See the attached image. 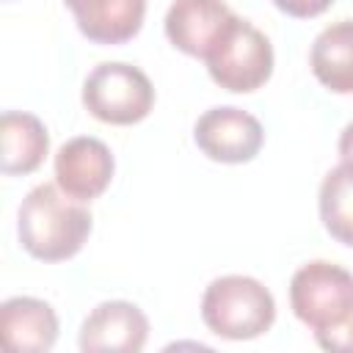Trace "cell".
Segmentation results:
<instances>
[{"label": "cell", "instance_id": "obj_1", "mask_svg": "<svg viewBox=\"0 0 353 353\" xmlns=\"http://www.w3.org/2000/svg\"><path fill=\"white\" fill-rule=\"evenodd\" d=\"M290 306L312 328L323 350L353 353V273L342 265L314 259L295 270Z\"/></svg>", "mask_w": 353, "mask_h": 353}, {"label": "cell", "instance_id": "obj_2", "mask_svg": "<svg viewBox=\"0 0 353 353\" xmlns=\"http://www.w3.org/2000/svg\"><path fill=\"white\" fill-rule=\"evenodd\" d=\"M17 232L22 248L41 262L72 259L91 234V212L58 185H36L19 204Z\"/></svg>", "mask_w": 353, "mask_h": 353}, {"label": "cell", "instance_id": "obj_3", "mask_svg": "<svg viewBox=\"0 0 353 353\" xmlns=\"http://www.w3.org/2000/svg\"><path fill=\"white\" fill-rule=\"evenodd\" d=\"M201 320L221 339H256L270 331L276 320V301L270 290L251 276H221L204 290Z\"/></svg>", "mask_w": 353, "mask_h": 353}, {"label": "cell", "instance_id": "obj_4", "mask_svg": "<svg viewBox=\"0 0 353 353\" xmlns=\"http://www.w3.org/2000/svg\"><path fill=\"white\" fill-rule=\"evenodd\" d=\"M204 63L212 83L221 88L232 94H251L273 74V47L259 28L234 14Z\"/></svg>", "mask_w": 353, "mask_h": 353}, {"label": "cell", "instance_id": "obj_5", "mask_svg": "<svg viewBox=\"0 0 353 353\" xmlns=\"http://www.w3.org/2000/svg\"><path fill=\"white\" fill-rule=\"evenodd\" d=\"M83 105L105 124H138L154 108V85L132 63H99L83 83Z\"/></svg>", "mask_w": 353, "mask_h": 353}, {"label": "cell", "instance_id": "obj_6", "mask_svg": "<svg viewBox=\"0 0 353 353\" xmlns=\"http://www.w3.org/2000/svg\"><path fill=\"white\" fill-rule=\"evenodd\" d=\"M196 146L215 163H248L265 143L256 116L240 108H210L193 127Z\"/></svg>", "mask_w": 353, "mask_h": 353}, {"label": "cell", "instance_id": "obj_7", "mask_svg": "<svg viewBox=\"0 0 353 353\" xmlns=\"http://www.w3.org/2000/svg\"><path fill=\"white\" fill-rule=\"evenodd\" d=\"M113 168L116 163L110 149L91 135L69 138L55 154V182L66 196L77 201L102 196L113 179Z\"/></svg>", "mask_w": 353, "mask_h": 353}, {"label": "cell", "instance_id": "obj_8", "mask_svg": "<svg viewBox=\"0 0 353 353\" xmlns=\"http://www.w3.org/2000/svg\"><path fill=\"white\" fill-rule=\"evenodd\" d=\"M149 339L146 314L130 301L99 303L80 328L83 353H138Z\"/></svg>", "mask_w": 353, "mask_h": 353}, {"label": "cell", "instance_id": "obj_9", "mask_svg": "<svg viewBox=\"0 0 353 353\" xmlns=\"http://www.w3.org/2000/svg\"><path fill=\"white\" fill-rule=\"evenodd\" d=\"M232 19L234 11L223 0H174L165 14V36L185 55L204 61Z\"/></svg>", "mask_w": 353, "mask_h": 353}, {"label": "cell", "instance_id": "obj_10", "mask_svg": "<svg viewBox=\"0 0 353 353\" xmlns=\"http://www.w3.org/2000/svg\"><path fill=\"white\" fill-rule=\"evenodd\" d=\"M0 334L14 353H44L58 339V317L47 301L17 295L0 306Z\"/></svg>", "mask_w": 353, "mask_h": 353}, {"label": "cell", "instance_id": "obj_11", "mask_svg": "<svg viewBox=\"0 0 353 353\" xmlns=\"http://www.w3.org/2000/svg\"><path fill=\"white\" fill-rule=\"evenodd\" d=\"M80 33L94 44H124L138 36L146 0H63Z\"/></svg>", "mask_w": 353, "mask_h": 353}, {"label": "cell", "instance_id": "obj_12", "mask_svg": "<svg viewBox=\"0 0 353 353\" xmlns=\"http://www.w3.org/2000/svg\"><path fill=\"white\" fill-rule=\"evenodd\" d=\"M309 66L331 94H353V19L331 22L317 33Z\"/></svg>", "mask_w": 353, "mask_h": 353}, {"label": "cell", "instance_id": "obj_13", "mask_svg": "<svg viewBox=\"0 0 353 353\" xmlns=\"http://www.w3.org/2000/svg\"><path fill=\"white\" fill-rule=\"evenodd\" d=\"M0 141H3V174H33L50 149V135L41 119L22 110H6L0 119Z\"/></svg>", "mask_w": 353, "mask_h": 353}, {"label": "cell", "instance_id": "obj_14", "mask_svg": "<svg viewBox=\"0 0 353 353\" xmlns=\"http://www.w3.org/2000/svg\"><path fill=\"white\" fill-rule=\"evenodd\" d=\"M320 221L336 243L353 248V163L342 160L323 176Z\"/></svg>", "mask_w": 353, "mask_h": 353}, {"label": "cell", "instance_id": "obj_15", "mask_svg": "<svg viewBox=\"0 0 353 353\" xmlns=\"http://www.w3.org/2000/svg\"><path fill=\"white\" fill-rule=\"evenodd\" d=\"M334 0H273V6L279 11H284L287 17H295V19H312V17H320L323 11H328Z\"/></svg>", "mask_w": 353, "mask_h": 353}, {"label": "cell", "instance_id": "obj_16", "mask_svg": "<svg viewBox=\"0 0 353 353\" xmlns=\"http://www.w3.org/2000/svg\"><path fill=\"white\" fill-rule=\"evenodd\" d=\"M339 157L345 160V163H353V121L342 130V135H339Z\"/></svg>", "mask_w": 353, "mask_h": 353}]
</instances>
